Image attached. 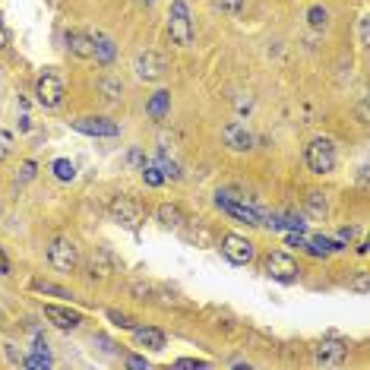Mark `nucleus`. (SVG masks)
Instances as JSON below:
<instances>
[{
    "label": "nucleus",
    "instance_id": "obj_31",
    "mask_svg": "<svg viewBox=\"0 0 370 370\" xmlns=\"http://www.w3.org/2000/svg\"><path fill=\"white\" fill-rule=\"evenodd\" d=\"M32 178H35V162H26L19 168V181H32Z\"/></svg>",
    "mask_w": 370,
    "mask_h": 370
},
{
    "label": "nucleus",
    "instance_id": "obj_29",
    "mask_svg": "<svg viewBox=\"0 0 370 370\" xmlns=\"http://www.w3.org/2000/svg\"><path fill=\"white\" fill-rule=\"evenodd\" d=\"M215 7L222 10V13H237V10L244 7V0H215Z\"/></svg>",
    "mask_w": 370,
    "mask_h": 370
},
{
    "label": "nucleus",
    "instance_id": "obj_15",
    "mask_svg": "<svg viewBox=\"0 0 370 370\" xmlns=\"http://www.w3.org/2000/svg\"><path fill=\"white\" fill-rule=\"evenodd\" d=\"M92 57L98 60V64H111L114 60V41L108 35H92Z\"/></svg>",
    "mask_w": 370,
    "mask_h": 370
},
{
    "label": "nucleus",
    "instance_id": "obj_5",
    "mask_svg": "<svg viewBox=\"0 0 370 370\" xmlns=\"http://www.w3.org/2000/svg\"><path fill=\"white\" fill-rule=\"evenodd\" d=\"M35 95L41 108H57L64 102V82H60L57 73H41L35 82Z\"/></svg>",
    "mask_w": 370,
    "mask_h": 370
},
{
    "label": "nucleus",
    "instance_id": "obj_36",
    "mask_svg": "<svg viewBox=\"0 0 370 370\" xmlns=\"http://www.w3.org/2000/svg\"><path fill=\"white\" fill-rule=\"evenodd\" d=\"M358 118H361V120H367V104H364V102L358 104Z\"/></svg>",
    "mask_w": 370,
    "mask_h": 370
},
{
    "label": "nucleus",
    "instance_id": "obj_22",
    "mask_svg": "<svg viewBox=\"0 0 370 370\" xmlns=\"http://www.w3.org/2000/svg\"><path fill=\"white\" fill-rule=\"evenodd\" d=\"M35 291H41V295H54V297H70L67 288H60V285H51V281H35Z\"/></svg>",
    "mask_w": 370,
    "mask_h": 370
},
{
    "label": "nucleus",
    "instance_id": "obj_30",
    "mask_svg": "<svg viewBox=\"0 0 370 370\" xmlns=\"http://www.w3.org/2000/svg\"><path fill=\"white\" fill-rule=\"evenodd\" d=\"M178 367H190V370H206L209 364L206 361H196V358H181Z\"/></svg>",
    "mask_w": 370,
    "mask_h": 370
},
{
    "label": "nucleus",
    "instance_id": "obj_3",
    "mask_svg": "<svg viewBox=\"0 0 370 370\" xmlns=\"http://www.w3.org/2000/svg\"><path fill=\"white\" fill-rule=\"evenodd\" d=\"M307 168L313 174H329L335 168V146L333 140H313L307 146Z\"/></svg>",
    "mask_w": 370,
    "mask_h": 370
},
{
    "label": "nucleus",
    "instance_id": "obj_4",
    "mask_svg": "<svg viewBox=\"0 0 370 370\" xmlns=\"http://www.w3.org/2000/svg\"><path fill=\"white\" fill-rule=\"evenodd\" d=\"M263 269H266V275L269 279H275V281H297V275H301V269H297V263L288 257V253H281V250H275V253H269L266 257V263H263Z\"/></svg>",
    "mask_w": 370,
    "mask_h": 370
},
{
    "label": "nucleus",
    "instance_id": "obj_28",
    "mask_svg": "<svg viewBox=\"0 0 370 370\" xmlns=\"http://www.w3.org/2000/svg\"><path fill=\"white\" fill-rule=\"evenodd\" d=\"M307 206H311L313 215H326V200L320 193H311V196H307Z\"/></svg>",
    "mask_w": 370,
    "mask_h": 370
},
{
    "label": "nucleus",
    "instance_id": "obj_33",
    "mask_svg": "<svg viewBox=\"0 0 370 370\" xmlns=\"http://www.w3.org/2000/svg\"><path fill=\"white\" fill-rule=\"evenodd\" d=\"M127 364H130V367H133V370H142V367H149V361H146V358H130V361H127Z\"/></svg>",
    "mask_w": 370,
    "mask_h": 370
},
{
    "label": "nucleus",
    "instance_id": "obj_23",
    "mask_svg": "<svg viewBox=\"0 0 370 370\" xmlns=\"http://www.w3.org/2000/svg\"><path fill=\"white\" fill-rule=\"evenodd\" d=\"M307 19H311L313 29H326V23H329V13H326L323 7H311V13H307Z\"/></svg>",
    "mask_w": 370,
    "mask_h": 370
},
{
    "label": "nucleus",
    "instance_id": "obj_10",
    "mask_svg": "<svg viewBox=\"0 0 370 370\" xmlns=\"http://www.w3.org/2000/svg\"><path fill=\"white\" fill-rule=\"evenodd\" d=\"M133 70H136V76H140V80L156 82V80H162V76H165V57H162V54H156V51H146V54H140V57H136Z\"/></svg>",
    "mask_w": 370,
    "mask_h": 370
},
{
    "label": "nucleus",
    "instance_id": "obj_7",
    "mask_svg": "<svg viewBox=\"0 0 370 370\" xmlns=\"http://www.w3.org/2000/svg\"><path fill=\"white\" fill-rule=\"evenodd\" d=\"M222 253L234 263V266H247L253 259V244L247 237H237V234H225L222 237Z\"/></svg>",
    "mask_w": 370,
    "mask_h": 370
},
{
    "label": "nucleus",
    "instance_id": "obj_38",
    "mask_svg": "<svg viewBox=\"0 0 370 370\" xmlns=\"http://www.w3.org/2000/svg\"><path fill=\"white\" fill-rule=\"evenodd\" d=\"M136 3H152V0H136Z\"/></svg>",
    "mask_w": 370,
    "mask_h": 370
},
{
    "label": "nucleus",
    "instance_id": "obj_16",
    "mask_svg": "<svg viewBox=\"0 0 370 370\" xmlns=\"http://www.w3.org/2000/svg\"><path fill=\"white\" fill-rule=\"evenodd\" d=\"M168 108H171V92H156V95L149 98V104H146V114L152 120H162L165 114H168Z\"/></svg>",
    "mask_w": 370,
    "mask_h": 370
},
{
    "label": "nucleus",
    "instance_id": "obj_24",
    "mask_svg": "<svg viewBox=\"0 0 370 370\" xmlns=\"http://www.w3.org/2000/svg\"><path fill=\"white\" fill-rule=\"evenodd\" d=\"M102 89L108 98H120V92H124V86H120V80H111V76H104L102 80Z\"/></svg>",
    "mask_w": 370,
    "mask_h": 370
},
{
    "label": "nucleus",
    "instance_id": "obj_34",
    "mask_svg": "<svg viewBox=\"0 0 370 370\" xmlns=\"http://www.w3.org/2000/svg\"><path fill=\"white\" fill-rule=\"evenodd\" d=\"M7 48V26H3V19H0V51Z\"/></svg>",
    "mask_w": 370,
    "mask_h": 370
},
{
    "label": "nucleus",
    "instance_id": "obj_26",
    "mask_svg": "<svg viewBox=\"0 0 370 370\" xmlns=\"http://www.w3.org/2000/svg\"><path fill=\"white\" fill-rule=\"evenodd\" d=\"M108 317H111L114 323L120 326V329H136V320L130 317V313H120V311H108Z\"/></svg>",
    "mask_w": 370,
    "mask_h": 370
},
{
    "label": "nucleus",
    "instance_id": "obj_32",
    "mask_svg": "<svg viewBox=\"0 0 370 370\" xmlns=\"http://www.w3.org/2000/svg\"><path fill=\"white\" fill-rule=\"evenodd\" d=\"M367 288H370L367 272H364V275H358V281H355V291H361V295H367Z\"/></svg>",
    "mask_w": 370,
    "mask_h": 370
},
{
    "label": "nucleus",
    "instance_id": "obj_19",
    "mask_svg": "<svg viewBox=\"0 0 370 370\" xmlns=\"http://www.w3.org/2000/svg\"><path fill=\"white\" fill-rule=\"evenodd\" d=\"M158 219H162V225H168V228H178V225H184V212H181L178 206H158Z\"/></svg>",
    "mask_w": 370,
    "mask_h": 370
},
{
    "label": "nucleus",
    "instance_id": "obj_8",
    "mask_svg": "<svg viewBox=\"0 0 370 370\" xmlns=\"http://www.w3.org/2000/svg\"><path fill=\"white\" fill-rule=\"evenodd\" d=\"M111 219L118 225L136 228V225L142 222V209H140V203H133L130 196H118V200L111 203Z\"/></svg>",
    "mask_w": 370,
    "mask_h": 370
},
{
    "label": "nucleus",
    "instance_id": "obj_18",
    "mask_svg": "<svg viewBox=\"0 0 370 370\" xmlns=\"http://www.w3.org/2000/svg\"><path fill=\"white\" fill-rule=\"evenodd\" d=\"M136 342H140L142 348L162 351L165 348V333H158V329H136Z\"/></svg>",
    "mask_w": 370,
    "mask_h": 370
},
{
    "label": "nucleus",
    "instance_id": "obj_20",
    "mask_svg": "<svg viewBox=\"0 0 370 370\" xmlns=\"http://www.w3.org/2000/svg\"><path fill=\"white\" fill-rule=\"evenodd\" d=\"M51 171H54V178L57 181H73L76 178V168H73L70 158H57V162L51 165Z\"/></svg>",
    "mask_w": 370,
    "mask_h": 370
},
{
    "label": "nucleus",
    "instance_id": "obj_1",
    "mask_svg": "<svg viewBox=\"0 0 370 370\" xmlns=\"http://www.w3.org/2000/svg\"><path fill=\"white\" fill-rule=\"evenodd\" d=\"M168 32H171V41L181 48H187L193 41V23H190V7L184 0H174L168 10Z\"/></svg>",
    "mask_w": 370,
    "mask_h": 370
},
{
    "label": "nucleus",
    "instance_id": "obj_6",
    "mask_svg": "<svg viewBox=\"0 0 370 370\" xmlns=\"http://www.w3.org/2000/svg\"><path fill=\"white\" fill-rule=\"evenodd\" d=\"M215 203H219V209H225L228 215H234V219H241V222H247V225H263V219H266V215L259 212L257 206L237 203L231 193H219V196H215Z\"/></svg>",
    "mask_w": 370,
    "mask_h": 370
},
{
    "label": "nucleus",
    "instance_id": "obj_17",
    "mask_svg": "<svg viewBox=\"0 0 370 370\" xmlns=\"http://www.w3.org/2000/svg\"><path fill=\"white\" fill-rule=\"evenodd\" d=\"M67 48L76 57H92V35H82V32H67Z\"/></svg>",
    "mask_w": 370,
    "mask_h": 370
},
{
    "label": "nucleus",
    "instance_id": "obj_2",
    "mask_svg": "<svg viewBox=\"0 0 370 370\" xmlns=\"http://www.w3.org/2000/svg\"><path fill=\"white\" fill-rule=\"evenodd\" d=\"M48 263L54 269H60V272H73L76 263H80V250L67 237H54L51 244H48Z\"/></svg>",
    "mask_w": 370,
    "mask_h": 370
},
{
    "label": "nucleus",
    "instance_id": "obj_37",
    "mask_svg": "<svg viewBox=\"0 0 370 370\" xmlns=\"http://www.w3.org/2000/svg\"><path fill=\"white\" fill-rule=\"evenodd\" d=\"M361 45H367V19L361 23Z\"/></svg>",
    "mask_w": 370,
    "mask_h": 370
},
{
    "label": "nucleus",
    "instance_id": "obj_13",
    "mask_svg": "<svg viewBox=\"0 0 370 370\" xmlns=\"http://www.w3.org/2000/svg\"><path fill=\"white\" fill-rule=\"evenodd\" d=\"M45 317L51 320L57 329H76V326L82 323V317L76 311H70V307H57V304H48V307H45Z\"/></svg>",
    "mask_w": 370,
    "mask_h": 370
},
{
    "label": "nucleus",
    "instance_id": "obj_35",
    "mask_svg": "<svg viewBox=\"0 0 370 370\" xmlns=\"http://www.w3.org/2000/svg\"><path fill=\"white\" fill-rule=\"evenodd\" d=\"M10 272V263H7V257H3V250H0V275H7Z\"/></svg>",
    "mask_w": 370,
    "mask_h": 370
},
{
    "label": "nucleus",
    "instance_id": "obj_21",
    "mask_svg": "<svg viewBox=\"0 0 370 370\" xmlns=\"http://www.w3.org/2000/svg\"><path fill=\"white\" fill-rule=\"evenodd\" d=\"M158 171H162L165 178H171V181H181V168H178V162H171L168 156H158Z\"/></svg>",
    "mask_w": 370,
    "mask_h": 370
},
{
    "label": "nucleus",
    "instance_id": "obj_9",
    "mask_svg": "<svg viewBox=\"0 0 370 370\" xmlns=\"http://www.w3.org/2000/svg\"><path fill=\"white\" fill-rule=\"evenodd\" d=\"M70 127L86 136H118L120 133V127L104 118H76V120H70Z\"/></svg>",
    "mask_w": 370,
    "mask_h": 370
},
{
    "label": "nucleus",
    "instance_id": "obj_14",
    "mask_svg": "<svg viewBox=\"0 0 370 370\" xmlns=\"http://www.w3.org/2000/svg\"><path fill=\"white\" fill-rule=\"evenodd\" d=\"M304 250H311L313 257H329V253H339L342 244L339 241H333V237L313 234V237H307V247H304Z\"/></svg>",
    "mask_w": 370,
    "mask_h": 370
},
{
    "label": "nucleus",
    "instance_id": "obj_27",
    "mask_svg": "<svg viewBox=\"0 0 370 370\" xmlns=\"http://www.w3.org/2000/svg\"><path fill=\"white\" fill-rule=\"evenodd\" d=\"M142 178H146V184H149V187H158V184H162V181H165V174L156 168V165H149V168L142 171Z\"/></svg>",
    "mask_w": 370,
    "mask_h": 370
},
{
    "label": "nucleus",
    "instance_id": "obj_25",
    "mask_svg": "<svg viewBox=\"0 0 370 370\" xmlns=\"http://www.w3.org/2000/svg\"><path fill=\"white\" fill-rule=\"evenodd\" d=\"M10 156H13V136L7 130H0V162H7Z\"/></svg>",
    "mask_w": 370,
    "mask_h": 370
},
{
    "label": "nucleus",
    "instance_id": "obj_11",
    "mask_svg": "<svg viewBox=\"0 0 370 370\" xmlns=\"http://www.w3.org/2000/svg\"><path fill=\"white\" fill-rule=\"evenodd\" d=\"M222 140H225V146H228L231 152H244V149L253 146V133L247 130L244 124H237V120H231V124L222 127Z\"/></svg>",
    "mask_w": 370,
    "mask_h": 370
},
{
    "label": "nucleus",
    "instance_id": "obj_12",
    "mask_svg": "<svg viewBox=\"0 0 370 370\" xmlns=\"http://www.w3.org/2000/svg\"><path fill=\"white\" fill-rule=\"evenodd\" d=\"M313 361L323 364V367H335V364L345 361V345L342 342H320L313 348Z\"/></svg>",
    "mask_w": 370,
    "mask_h": 370
}]
</instances>
